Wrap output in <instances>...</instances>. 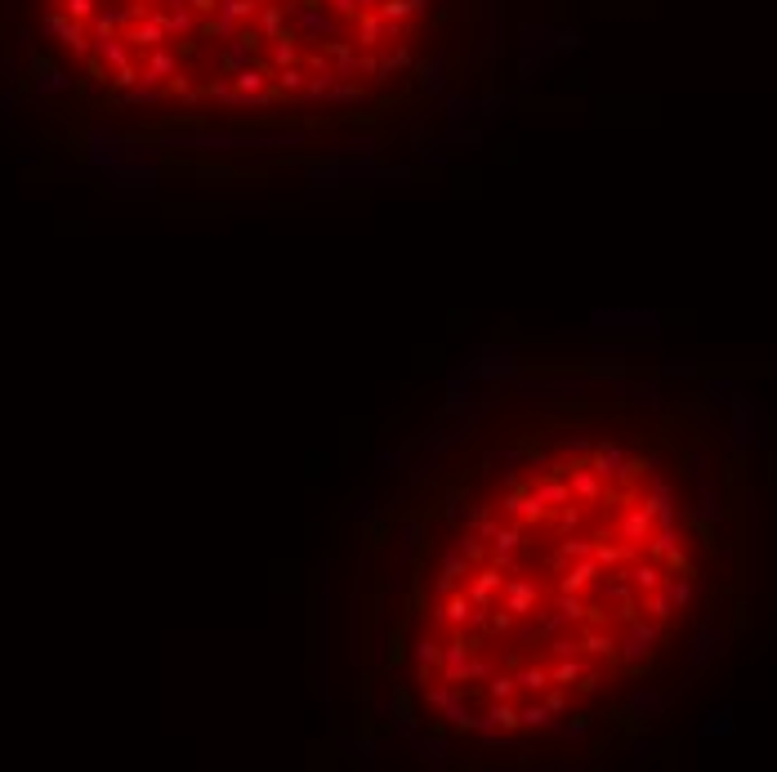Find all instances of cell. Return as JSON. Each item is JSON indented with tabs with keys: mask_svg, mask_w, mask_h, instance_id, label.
<instances>
[]
</instances>
